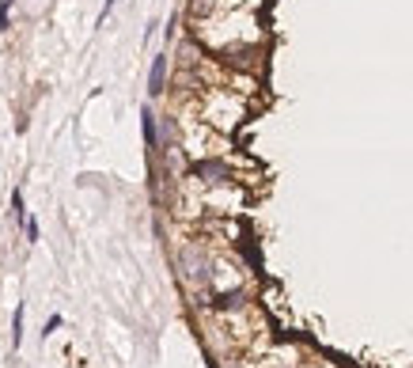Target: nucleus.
<instances>
[{"instance_id":"nucleus-8","label":"nucleus","mask_w":413,"mask_h":368,"mask_svg":"<svg viewBox=\"0 0 413 368\" xmlns=\"http://www.w3.org/2000/svg\"><path fill=\"white\" fill-rule=\"evenodd\" d=\"M23 228H27V239H30V243H35V239H38V224L27 217V220H23Z\"/></svg>"},{"instance_id":"nucleus-2","label":"nucleus","mask_w":413,"mask_h":368,"mask_svg":"<svg viewBox=\"0 0 413 368\" xmlns=\"http://www.w3.org/2000/svg\"><path fill=\"white\" fill-rule=\"evenodd\" d=\"M164 84H167V53H159L152 61V76H148V91L152 95H164Z\"/></svg>"},{"instance_id":"nucleus-7","label":"nucleus","mask_w":413,"mask_h":368,"mask_svg":"<svg viewBox=\"0 0 413 368\" xmlns=\"http://www.w3.org/2000/svg\"><path fill=\"white\" fill-rule=\"evenodd\" d=\"M114 4H118V0H107V4H103L99 19H95V23H99V27H103V23H107V15H110V12H114Z\"/></svg>"},{"instance_id":"nucleus-4","label":"nucleus","mask_w":413,"mask_h":368,"mask_svg":"<svg viewBox=\"0 0 413 368\" xmlns=\"http://www.w3.org/2000/svg\"><path fill=\"white\" fill-rule=\"evenodd\" d=\"M12 217H15V224H23V220H27V205H23V190H12Z\"/></svg>"},{"instance_id":"nucleus-1","label":"nucleus","mask_w":413,"mask_h":368,"mask_svg":"<svg viewBox=\"0 0 413 368\" xmlns=\"http://www.w3.org/2000/svg\"><path fill=\"white\" fill-rule=\"evenodd\" d=\"M193 175H197L201 182H209V186H216V182H228V179H231L228 164H220V159H201V164H193Z\"/></svg>"},{"instance_id":"nucleus-5","label":"nucleus","mask_w":413,"mask_h":368,"mask_svg":"<svg viewBox=\"0 0 413 368\" xmlns=\"http://www.w3.org/2000/svg\"><path fill=\"white\" fill-rule=\"evenodd\" d=\"M141 118H144V141H148V148H156V122H152V110L144 107Z\"/></svg>"},{"instance_id":"nucleus-10","label":"nucleus","mask_w":413,"mask_h":368,"mask_svg":"<svg viewBox=\"0 0 413 368\" xmlns=\"http://www.w3.org/2000/svg\"><path fill=\"white\" fill-rule=\"evenodd\" d=\"M8 4H15V0H8Z\"/></svg>"},{"instance_id":"nucleus-9","label":"nucleus","mask_w":413,"mask_h":368,"mask_svg":"<svg viewBox=\"0 0 413 368\" xmlns=\"http://www.w3.org/2000/svg\"><path fill=\"white\" fill-rule=\"evenodd\" d=\"M58 326H61V315H50V323L42 326V338H46V334H53V331H58Z\"/></svg>"},{"instance_id":"nucleus-6","label":"nucleus","mask_w":413,"mask_h":368,"mask_svg":"<svg viewBox=\"0 0 413 368\" xmlns=\"http://www.w3.org/2000/svg\"><path fill=\"white\" fill-rule=\"evenodd\" d=\"M8 12H12V4H8V0H0V30L12 27V15H8Z\"/></svg>"},{"instance_id":"nucleus-3","label":"nucleus","mask_w":413,"mask_h":368,"mask_svg":"<svg viewBox=\"0 0 413 368\" xmlns=\"http://www.w3.org/2000/svg\"><path fill=\"white\" fill-rule=\"evenodd\" d=\"M12 346L15 349L23 346V304L15 308V315H12Z\"/></svg>"}]
</instances>
